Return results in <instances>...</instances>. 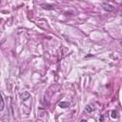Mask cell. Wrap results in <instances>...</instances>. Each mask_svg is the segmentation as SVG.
Listing matches in <instances>:
<instances>
[{
	"label": "cell",
	"mask_w": 122,
	"mask_h": 122,
	"mask_svg": "<svg viewBox=\"0 0 122 122\" xmlns=\"http://www.w3.org/2000/svg\"><path fill=\"white\" fill-rule=\"evenodd\" d=\"M69 106H70V103H69V102H64V101H62V102L59 103V107H60V108H63V109L68 108Z\"/></svg>",
	"instance_id": "3957f363"
},
{
	"label": "cell",
	"mask_w": 122,
	"mask_h": 122,
	"mask_svg": "<svg viewBox=\"0 0 122 122\" xmlns=\"http://www.w3.org/2000/svg\"><path fill=\"white\" fill-rule=\"evenodd\" d=\"M80 122H87V120H85V119H82Z\"/></svg>",
	"instance_id": "8992f818"
},
{
	"label": "cell",
	"mask_w": 122,
	"mask_h": 122,
	"mask_svg": "<svg viewBox=\"0 0 122 122\" xmlns=\"http://www.w3.org/2000/svg\"><path fill=\"white\" fill-rule=\"evenodd\" d=\"M30 97V94L28 93V92H24L23 94H22V99L23 100H26V99H28Z\"/></svg>",
	"instance_id": "5b68a950"
},
{
	"label": "cell",
	"mask_w": 122,
	"mask_h": 122,
	"mask_svg": "<svg viewBox=\"0 0 122 122\" xmlns=\"http://www.w3.org/2000/svg\"><path fill=\"white\" fill-rule=\"evenodd\" d=\"M4 107H5L4 99H3V96H2V94L0 93V111H3V110H4Z\"/></svg>",
	"instance_id": "7a4b0ae2"
},
{
	"label": "cell",
	"mask_w": 122,
	"mask_h": 122,
	"mask_svg": "<svg viewBox=\"0 0 122 122\" xmlns=\"http://www.w3.org/2000/svg\"><path fill=\"white\" fill-rule=\"evenodd\" d=\"M102 7H103V9H104L105 10H107V11H112V10H113V7H112V5H110V4L104 3V4L102 5Z\"/></svg>",
	"instance_id": "6da1fadb"
},
{
	"label": "cell",
	"mask_w": 122,
	"mask_h": 122,
	"mask_svg": "<svg viewBox=\"0 0 122 122\" xmlns=\"http://www.w3.org/2000/svg\"><path fill=\"white\" fill-rule=\"evenodd\" d=\"M111 116H112V118H117V117H118V115H117V112H116V111H112V112H111Z\"/></svg>",
	"instance_id": "277c9868"
}]
</instances>
